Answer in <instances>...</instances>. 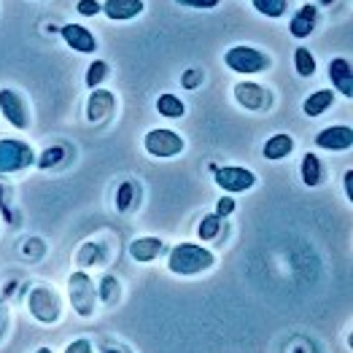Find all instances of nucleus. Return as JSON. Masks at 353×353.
Listing matches in <instances>:
<instances>
[{"mask_svg":"<svg viewBox=\"0 0 353 353\" xmlns=\"http://www.w3.org/2000/svg\"><path fill=\"white\" fill-rule=\"evenodd\" d=\"M213 262H216L213 254L203 245H194V243H181L168 256V267L176 275H197L208 267H213Z\"/></svg>","mask_w":353,"mask_h":353,"instance_id":"f257e3e1","label":"nucleus"},{"mask_svg":"<svg viewBox=\"0 0 353 353\" xmlns=\"http://www.w3.org/2000/svg\"><path fill=\"white\" fill-rule=\"evenodd\" d=\"M68 292H70V302H73V310L81 316V319H89L94 313V302H97V292H94V283L87 272H73L70 281H68Z\"/></svg>","mask_w":353,"mask_h":353,"instance_id":"f03ea898","label":"nucleus"},{"mask_svg":"<svg viewBox=\"0 0 353 353\" xmlns=\"http://www.w3.org/2000/svg\"><path fill=\"white\" fill-rule=\"evenodd\" d=\"M35 165V154L22 141H0V173H17Z\"/></svg>","mask_w":353,"mask_h":353,"instance_id":"7ed1b4c3","label":"nucleus"},{"mask_svg":"<svg viewBox=\"0 0 353 353\" xmlns=\"http://www.w3.org/2000/svg\"><path fill=\"white\" fill-rule=\"evenodd\" d=\"M224 62L235 73H262V70H267V65H270L265 54L259 49H254V46H232L224 54Z\"/></svg>","mask_w":353,"mask_h":353,"instance_id":"20e7f679","label":"nucleus"},{"mask_svg":"<svg viewBox=\"0 0 353 353\" xmlns=\"http://www.w3.org/2000/svg\"><path fill=\"white\" fill-rule=\"evenodd\" d=\"M28 307H30V313H32V319H38L41 324H54L59 319V299H57V294H54L52 289H46V286H35V289L30 292Z\"/></svg>","mask_w":353,"mask_h":353,"instance_id":"39448f33","label":"nucleus"},{"mask_svg":"<svg viewBox=\"0 0 353 353\" xmlns=\"http://www.w3.org/2000/svg\"><path fill=\"white\" fill-rule=\"evenodd\" d=\"M143 146H146L148 154L168 159V157H178L183 151V141H181L178 132L159 127V130H151L146 138H143Z\"/></svg>","mask_w":353,"mask_h":353,"instance_id":"423d86ee","label":"nucleus"},{"mask_svg":"<svg viewBox=\"0 0 353 353\" xmlns=\"http://www.w3.org/2000/svg\"><path fill=\"white\" fill-rule=\"evenodd\" d=\"M210 170H213L216 183L224 192L240 194V192H248L251 186H256V176L251 170H245V168H219V165H210Z\"/></svg>","mask_w":353,"mask_h":353,"instance_id":"0eeeda50","label":"nucleus"},{"mask_svg":"<svg viewBox=\"0 0 353 353\" xmlns=\"http://www.w3.org/2000/svg\"><path fill=\"white\" fill-rule=\"evenodd\" d=\"M0 114L8 119L14 127H19V130L28 127V108H25V100H22L19 92H14V89H0Z\"/></svg>","mask_w":353,"mask_h":353,"instance_id":"6e6552de","label":"nucleus"},{"mask_svg":"<svg viewBox=\"0 0 353 353\" xmlns=\"http://www.w3.org/2000/svg\"><path fill=\"white\" fill-rule=\"evenodd\" d=\"M316 146L329 148V151H343L353 146V130L351 127H326L316 135Z\"/></svg>","mask_w":353,"mask_h":353,"instance_id":"1a4fd4ad","label":"nucleus"},{"mask_svg":"<svg viewBox=\"0 0 353 353\" xmlns=\"http://www.w3.org/2000/svg\"><path fill=\"white\" fill-rule=\"evenodd\" d=\"M329 79L337 92H343V97H353V73L351 62L345 57H334L329 62Z\"/></svg>","mask_w":353,"mask_h":353,"instance_id":"9d476101","label":"nucleus"},{"mask_svg":"<svg viewBox=\"0 0 353 353\" xmlns=\"http://www.w3.org/2000/svg\"><path fill=\"white\" fill-rule=\"evenodd\" d=\"M114 114V94L108 89H94L89 94L87 103V119L94 124V121H103Z\"/></svg>","mask_w":353,"mask_h":353,"instance_id":"9b49d317","label":"nucleus"},{"mask_svg":"<svg viewBox=\"0 0 353 353\" xmlns=\"http://www.w3.org/2000/svg\"><path fill=\"white\" fill-rule=\"evenodd\" d=\"M62 38L68 41L70 49H76V52H81V54H92V52L97 49L94 35H92L87 28H81V25H65V28H62Z\"/></svg>","mask_w":353,"mask_h":353,"instance_id":"f8f14e48","label":"nucleus"},{"mask_svg":"<svg viewBox=\"0 0 353 353\" xmlns=\"http://www.w3.org/2000/svg\"><path fill=\"white\" fill-rule=\"evenodd\" d=\"M235 97L237 103L243 108H248V111H262V108H267V92L259 84H248V81L237 84Z\"/></svg>","mask_w":353,"mask_h":353,"instance_id":"ddd939ff","label":"nucleus"},{"mask_svg":"<svg viewBox=\"0 0 353 353\" xmlns=\"http://www.w3.org/2000/svg\"><path fill=\"white\" fill-rule=\"evenodd\" d=\"M103 11H105L108 19H117V22L135 19L143 11V0H105Z\"/></svg>","mask_w":353,"mask_h":353,"instance_id":"4468645a","label":"nucleus"},{"mask_svg":"<svg viewBox=\"0 0 353 353\" xmlns=\"http://www.w3.org/2000/svg\"><path fill=\"white\" fill-rule=\"evenodd\" d=\"M316 25H319V6L307 3V6L299 8V14L292 19V35L294 38H307L316 30Z\"/></svg>","mask_w":353,"mask_h":353,"instance_id":"2eb2a0df","label":"nucleus"},{"mask_svg":"<svg viewBox=\"0 0 353 353\" xmlns=\"http://www.w3.org/2000/svg\"><path fill=\"white\" fill-rule=\"evenodd\" d=\"M162 254V240L159 237H135L130 243V256L135 262H154Z\"/></svg>","mask_w":353,"mask_h":353,"instance_id":"dca6fc26","label":"nucleus"},{"mask_svg":"<svg viewBox=\"0 0 353 353\" xmlns=\"http://www.w3.org/2000/svg\"><path fill=\"white\" fill-rule=\"evenodd\" d=\"M292 148H294V141H292L289 135L278 132V135H272L265 143L262 154H265V159H270V162H278V159H286V157L292 154Z\"/></svg>","mask_w":353,"mask_h":353,"instance_id":"f3484780","label":"nucleus"},{"mask_svg":"<svg viewBox=\"0 0 353 353\" xmlns=\"http://www.w3.org/2000/svg\"><path fill=\"white\" fill-rule=\"evenodd\" d=\"M334 103V92H329V89H319V92H313L307 100H305V114L307 117H321L326 108Z\"/></svg>","mask_w":353,"mask_h":353,"instance_id":"a211bd4d","label":"nucleus"},{"mask_svg":"<svg viewBox=\"0 0 353 353\" xmlns=\"http://www.w3.org/2000/svg\"><path fill=\"white\" fill-rule=\"evenodd\" d=\"M302 181H305V186H319L324 181V165H321V159L316 154H305V159H302Z\"/></svg>","mask_w":353,"mask_h":353,"instance_id":"6ab92c4d","label":"nucleus"},{"mask_svg":"<svg viewBox=\"0 0 353 353\" xmlns=\"http://www.w3.org/2000/svg\"><path fill=\"white\" fill-rule=\"evenodd\" d=\"M157 114L165 119H181L186 114V105L178 100L176 94H170V92H165V94H159L157 97Z\"/></svg>","mask_w":353,"mask_h":353,"instance_id":"aec40b11","label":"nucleus"},{"mask_svg":"<svg viewBox=\"0 0 353 353\" xmlns=\"http://www.w3.org/2000/svg\"><path fill=\"white\" fill-rule=\"evenodd\" d=\"M294 68L302 79H310V76L316 73V59H313V54H310L307 49L299 46V49L294 52Z\"/></svg>","mask_w":353,"mask_h":353,"instance_id":"412c9836","label":"nucleus"},{"mask_svg":"<svg viewBox=\"0 0 353 353\" xmlns=\"http://www.w3.org/2000/svg\"><path fill=\"white\" fill-rule=\"evenodd\" d=\"M254 3V8L259 11V14H265L270 19H275V17H283L286 14V0H251Z\"/></svg>","mask_w":353,"mask_h":353,"instance_id":"4be33fe9","label":"nucleus"},{"mask_svg":"<svg viewBox=\"0 0 353 353\" xmlns=\"http://www.w3.org/2000/svg\"><path fill=\"white\" fill-rule=\"evenodd\" d=\"M105 76H108V65H105V59H94L87 70V87L97 89L103 81H105Z\"/></svg>","mask_w":353,"mask_h":353,"instance_id":"5701e85b","label":"nucleus"},{"mask_svg":"<svg viewBox=\"0 0 353 353\" xmlns=\"http://www.w3.org/2000/svg\"><path fill=\"white\" fill-rule=\"evenodd\" d=\"M62 159H65V148H62V146L46 148L41 157H35V162H38V168H41V170H49V168H54V165H59Z\"/></svg>","mask_w":353,"mask_h":353,"instance_id":"b1692460","label":"nucleus"},{"mask_svg":"<svg viewBox=\"0 0 353 353\" xmlns=\"http://www.w3.org/2000/svg\"><path fill=\"white\" fill-rule=\"evenodd\" d=\"M132 200H135V183L132 181H124L119 186V194H117V208L121 213H127L132 208Z\"/></svg>","mask_w":353,"mask_h":353,"instance_id":"393cba45","label":"nucleus"},{"mask_svg":"<svg viewBox=\"0 0 353 353\" xmlns=\"http://www.w3.org/2000/svg\"><path fill=\"white\" fill-rule=\"evenodd\" d=\"M219 230H221V219L216 213H210L200 221V240H213L219 235Z\"/></svg>","mask_w":353,"mask_h":353,"instance_id":"a878e982","label":"nucleus"},{"mask_svg":"<svg viewBox=\"0 0 353 353\" xmlns=\"http://www.w3.org/2000/svg\"><path fill=\"white\" fill-rule=\"evenodd\" d=\"M200 81H203V70H200V68H189V70L183 73V79H181L183 89H197Z\"/></svg>","mask_w":353,"mask_h":353,"instance_id":"bb28decb","label":"nucleus"},{"mask_svg":"<svg viewBox=\"0 0 353 353\" xmlns=\"http://www.w3.org/2000/svg\"><path fill=\"white\" fill-rule=\"evenodd\" d=\"M76 8H79V14H84V17H97V14L103 11V6H100L97 0H79Z\"/></svg>","mask_w":353,"mask_h":353,"instance_id":"cd10ccee","label":"nucleus"},{"mask_svg":"<svg viewBox=\"0 0 353 353\" xmlns=\"http://www.w3.org/2000/svg\"><path fill=\"white\" fill-rule=\"evenodd\" d=\"M178 6H186V8H203V11H208V8H216L221 0H176Z\"/></svg>","mask_w":353,"mask_h":353,"instance_id":"c85d7f7f","label":"nucleus"},{"mask_svg":"<svg viewBox=\"0 0 353 353\" xmlns=\"http://www.w3.org/2000/svg\"><path fill=\"white\" fill-rule=\"evenodd\" d=\"M230 213H235V200H232V197H221L219 205H216V216L224 219V216H230Z\"/></svg>","mask_w":353,"mask_h":353,"instance_id":"c756f323","label":"nucleus"},{"mask_svg":"<svg viewBox=\"0 0 353 353\" xmlns=\"http://www.w3.org/2000/svg\"><path fill=\"white\" fill-rule=\"evenodd\" d=\"M94 256H97V245H94V243H89V245L81 248L79 262H81V265H92V262H94Z\"/></svg>","mask_w":353,"mask_h":353,"instance_id":"7c9ffc66","label":"nucleus"},{"mask_svg":"<svg viewBox=\"0 0 353 353\" xmlns=\"http://www.w3.org/2000/svg\"><path fill=\"white\" fill-rule=\"evenodd\" d=\"M65 353H92V345H89V340H73Z\"/></svg>","mask_w":353,"mask_h":353,"instance_id":"2f4dec72","label":"nucleus"},{"mask_svg":"<svg viewBox=\"0 0 353 353\" xmlns=\"http://www.w3.org/2000/svg\"><path fill=\"white\" fill-rule=\"evenodd\" d=\"M345 189H348V200H353V170L345 173Z\"/></svg>","mask_w":353,"mask_h":353,"instance_id":"473e14b6","label":"nucleus"},{"mask_svg":"<svg viewBox=\"0 0 353 353\" xmlns=\"http://www.w3.org/2000/svg\"><path fill=\"white\" fill-rule=\"evenodd\" d=\"M103 353H124V351H119V348H105Z\"/></svg>","mask_w":353,"mask_h":353,"instance_id":"72a5a7b5","label":"nucleus"},{"mask_svg":"<svg viewBox=\"0 0 353 353\" xmlns=\"http://www.w3.org/2000/svg\"><path fill=\"white\" fill-rule=\"evenodd\" d=\"M334 0H319V6H332Z\"/></svg>","mask_w":353,"mask_h":353,"instance_id":"f704fd0d","label":"nucleus"},{"mask_svg":"<svg viewBox=\"0 0 353 353\" xmlns=\"http://www.w3.org/2000/svg\"><path fill=\"white\" fill-rule=\"evenodd\" d=\"M35 353H52L49 348H41V351H35Z\"/></svg>","mask_w":353,"mask_h":353,"instance_id":"c9c22d12","label":"nucleus"},{"mask_svg":"<svg viewBox=\"0 0 353 353\" xmlns=\"http://www.w3.org/2000/svg\"><path fill=\"white\" fill-rule=\"evenodd\" d=\"M0 197H3V189H0Z\"/></svg>","mask_w":353,"mask_h":353,"instance_id":"e433bc0d","label":"nucleus"}]
</instances>
